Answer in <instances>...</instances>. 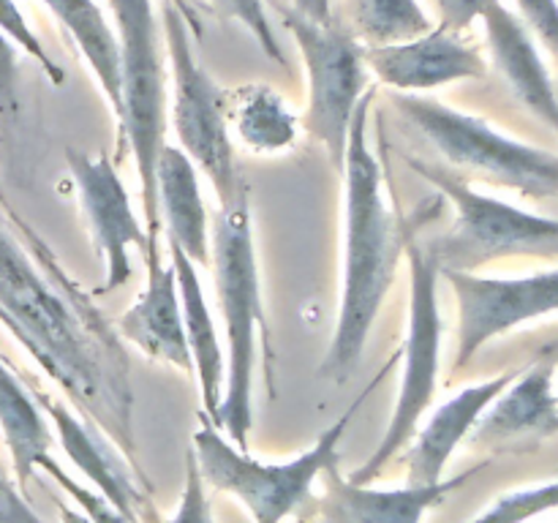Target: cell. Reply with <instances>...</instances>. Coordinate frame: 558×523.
I'll list each match as a JSON object with an SVG mask.
<instances>
[{"label": "cell", "instance_id": "cell-1", "mask_svg": "<svg viewBox=\"0 0 558 523\" xmlns=\"http://www.w3.org/2000/svg\"><path fill=\"white\" fill-rule=\"evenodd\" d=\"M5 212L9 221L0 218V325L147 483L136 450L131 363L118 327L44 240L14 210L5 207Z\"/></svg>", "mask_w": 558, "mask_h": 523}, {"label": "cell", "instance_id": "cell-2", "mask_svg": "<svg viewBox=\"0 0 558 523\" xmlns=\"http://www.w3.org/2000/svg\"><path fill=\"white\" fill-rule=\"evenodd\" d=\"M374 96L376 90L368 87L354 112L341 169L347 180V256L336 330L319 365V376L332 381H347L363 357L412 238L407 223L387 205L385 172L379 156L368 145V109Z\"/></svg>", "mask_w": 558, "mask_h": 523}, {"label": "cell", "instance_id": "cell-3", "mask_svg": "<svg viewBox=\"0 0 558 523\" xmlns=\"http://www.w3.org/2000/svg\"><path fill=\"white\" fill-rule=\"evenodd\" d=\"M210 262L216 272L223 336H227V381H223L221 406L213 419L229 441H234L240 450H248L251 425H254L256 332L265 327V314H262V278L245 188L218 210L210 234Z\"/></svg>", "mask_w": 558, "mask_h": 523}, {"label": "cell", "instance_id": "cell-4", "mask_svg": "<svg viewBox=\"0 0 558 523\" xmlns=\"http://www.w3.org/2000/svg\"><path fill=\"white\" fill-rule=\"evenodd\" d=\"M398 357H401V354H396V357L371 379L365 392H360L357 401L343 412V417H338L336 423L316 439V445L311 447V450L292 458V461L265 463L259 461V458H251L248 452L240 450L234 441H229L221 430L213 428L210 423H205L194 436H191L189 447V450L194 452V461L196 466H199L205 485H213V488L221 490V494L234 496V499L248 510L254 523H283L289 515H294V512L308 501L316 477H319V474H327L336 466L338 447H341V439L347 436L349 423H352L354 414L360 412V406H363L365 398L371 396V390L385 379L387 370L396 368Z\"/></svg>", "mask_w": 558, "mask_h": 523}, {"label": "cell", "instance_id": "cell-5", "mask_svg": "<svg viewBox=\"0 0 558 523\" xmlns=\"http://www.w3.org/2000/svg\"><path fill=\"white\" fill-rule=\"evenodd\" d=\"M412 169L456 207L447 232L423 243L439 272H477L480 267L512 256L558 259V218L534 216L521 207L485 196L466 178L441 163L412 158Z\"/></svg>", "mask_w": 558, "mask_h": 523}, {"label": "cell", "instance_id": "cell-6", "mask_svg": "<svg viewBox=\"0 0 558 523\" xmlns=\"http://www.w3.org/2000/svg\"><path fill=\"white\" fill-rule=\"evenodd\" d=\"M120 52L118 114L120 150L129 147L140 174L147 232L161 234L156 199V163L167 147V71L161 58V22L153 0H109Z\"/></svg>", "mask_w": 558, "mask_h": 523}, {"label": "cell", "instance_id": "cell-7", "mask_svg": "<svg viewBox=\"0 0 558 523\" xmlns=\"http://www.w3.org/2000/svg\"><path fill=\"white\" fill-rule=\"evenodd\" d=\"M392 107L414 125L452 172H469L529 199L558 196V156L505 136L474 114L420 93H396Z\"/></svg>", "mask_w": 558, "mask_h": 523}, {"label": "cell", "instance_id": "cell-8", "mask_svg": "<svg viewBox=\"0 0 558 523\" xmlns=\"http://www.w3.org/2000/svg\"><path fill=\"white\" fill-rule=\"evenodd\" d=\"M161 33L172 63V125L180 150L207 174L218 205L245 188L234 161L232 129L227 118V90L207 74L191 49V27L172 0H161Z\"/></svg>", "mask_w": 558, "mask_h": 523}, {"label": "cell", "instance_id": "cell-9", "mask_svg": "<svg viewBox=\"0 0 558 523\" xmlns=\"http://www.w3.org/2000/svg\"><path fill=\"white\" fill-rule=\"evenodd\" d=\"M409 332L407 343L401 349V385H398L396 406L387 423L385 436L371 452L363 466L354 469L349 479L357 485H371L385 474V469L396 461L398 452L409 447V441L417 434V425L428 406L434 403L436 381H439V360H441V311H439V267L425 254L423 243L417 238H409Z\"/></svg>", "mask_w": 558, "mask_h": 523}, {"label": "cell", "instance_id": "cell-10", "mask_svg": "<svg viewBox=\"0 0 558 523\" xmlns=\"http://www.w3.org/2000/svg\"><path fill=\"white\" fill-rule=\"evenodd\" d=\"M281 25L292 33L308 74L305 129L341 172L352 118L368 90L363 44L338 20L316 22L289 5H278Z\"/></svg>", "mask_w": 558, "mask_h": 523}, {"label": "cell", "instance_id": "cell-11", "mask_svg": "<svg viewBox=\"0 0 558 523\" xmlns=\"http://www.w3.org/2000/svg\"><path fill=\"white\" fill-rule=\"evenodd\" d=\"M458 303L456 368H466L494 338L558 311V267L521 278L441 272Z\"/></svg>", "mask_w": 558, "mask_h": 523}, {"label": "cell", "instance_id": "cell-12", "mask_svg": "<svg viewBox=\"0 0 558 523\" xmlns=\"http://www.w3.org/2000/svg\"><path fill=\"white\" fill-rule=\"evenodd\" d=\"M65 161L80 191V205L90 223L93 243L107 265L104 287H98L96 292H114L134 276L131 248H140L145 254L147 232L131 207L129 188L107 156L69 150Z\"/></svg>", "mask_w": 558, "mask_h": 523}, {"label": "cell", "instance_id": "cell-13", "mask_svg": "<svg viewBox=\"0 0 558 523\" xmlns=\"http://www.w3.org/2000/svg\"><path fill=\"white\" fill-rule=\"evenodd\" d=\"M38 406L54 425L60 447L71 458L76 469L93 483V488L107 496L114 507L125 512L134 523H161L158 507L153 501L150 485L142 483L140 474L131 469L123 452L101 428L90 423L85 414L69 406L65 398L52 396L47 390H33Z\"/></svg>", "mask_w": 558, "mask_h": 523}, {"label": "cell", "instance_id": "cell-14", "mask_svg": "<svg viewBox=\"0 0 558 523\" xmlns=\"http://www.w3.org/2000/svg\"><path fill=\"white\" fill-rule=\"evenodd\" d=\"M365 65L396 93H425L461 80L485 76V60L461 33L430 27L409 41L363 47Z\"/></svg>", "mask_w": 558, "mask_h": 523}, {"label": "cell", "instance_id": "cell-15", "mask_svg": "<svg viewBox=\"0 0 558 523\" xmlns=\"http://www.w3.org/2000/svg\"><path fill=\"white\" fill-rule=\"evenodd\" d=\"M142 256L147 265L145 289L114 327L123 341L134 343L147 357L161 360V363L191 374L194 360H191L189 341H185L178 278H174L172 265H163L158 234L147 232V248Z\"/></svg>", "mask_w": 558, "mask_h": 523}, {"label": "cell", "instance_id": "cell-16", "mask_svg": "<svg viewBox=\"0 0 558 523\" xmlns=\"http://www.w3.org/2000/svg\"><path fill=\"white\" fill-rule=\"evenodd\" d=\"M521 368H510L505 374L485 379L480 385L463 387L461 392L441 403L428 423L414 434L412 447L407 458V479L409 485H428L439 483L445 477V469L450 463L452 452L461 447L463 439H469L477 419L483 417L485 409L505 392Z\"/></svg>", "mask_w": 558, "mask_h": 523}, {"label": "cell", "instance_id": "cell-17", "mask_svg": "<svg viewBox=\"0 0 558 523\" xmlns=\"http://www.w3.org/2000/svg\"><path fill=\"white\" fill-rule=\"evenodd\" d=\"M558 430V396L554 363L523 368L472 428L474 447H507L515 441L545 439Z\"/></svg>", "mask_w": 558, "mask_h": 523}, {"label": "cell", "instance_id": "cell-18", "mask_svg": "<svg viewBox=\"0 0 558 523\" xmlns=\"http://www.w3.org/2000/svg\"><path fill=\"white\" fill-rule=\"evenodd\" d=\"M490 58L510 85L512 96L537 114L539 120L558 131V90L548 74V65L539 58L532 31L512 14L501 0H494L483 14Z\"/></svg>", "mask_w": 558, "mask_h": 523}, {"label": "cell", "instance_id": "cell-19", "mask_svg": "<svg viewBox=\"0 0 558 523\" xmlns=\"http://www.w3.org/2000/svg\"><path fill=\"white\" fill-rule=\"evenodd\" d=\"M156 199L169 243L185 251L194 265H210V216L202 199L199 169L180 147L167 145L158 156Z\"/></svg>", "mask_w": 558, "mask_h": 523}, {"label": "cell", "instance_id": "cell-20", "mask_svg": "<svg viewBox=\"0 0 558 523\" xmlns=\"http://www.w3.org/2000/svg\"><path fill=\"white\" fill-rule=\"evenodd\" d=\"M169 265H172L174 278H178L185 341H189L194 370L199 376L202 406H205L207 417H216L223 398V381H227V354H223L221 341H218L216 321H213L210 308H207L205 289H202L199 272H196L191 256L174 243H169Z\"/></svg>", "mask_w": 558, "mask_h": 523}, {"label": "cell", "instance_id": "cell-21", "mask_svg": "<svg viewBox=\"0 0 558 523\" xmlns=\"http://www.w3.org/2000/svg\"><path fill=\"white\" fill-rule=\"evenodd\" d=\"M483 466H474L456 477L428 485H403V488L379 490L371 485H357L352 479H336L332 490L341 501L343 512L354 523H423L425 512L436 510L447 501V496L469 483Z\"/></svg>", "mask_w": 558, "mask_h": 523}, {"label": "cell", "instance_id": "cell-22", "mask_svg": "<svg viewBox=\"0 0 558 523\" xmlns=\"http://www.w3.org/2000/svg\"><path fill=\"white\" fill-rule=\"evenodd\" d=\"M0 434L11 455L16 485L27 490L33 474L49 458L52 430L33 390L22 385L20 376L3 360H0Z\"/></svg>", "mask_w": 558, "mask_h": 523}, {"label": "cell", "instance_id": "cell-23", "mask_svg": "<svg viewBox=\"0 0 558 523\" xmlns=\"http://www.w3.org/2000/svg\"><path fill=\"white\" fill-rule=\"evenodd\" d=\"M227 118L240 142L262 156L289 150L300 131V118L287 107L281 93L262 82L227 90Z\"/></svg>", "mask_w": 558, "mask_h": 523}, {"label": "cell", "instance_id": "cell-24", "mask_svg": "<svg viewBox=\"0 0 558 523\" xmlns=\"http://www.w3.org/2000/svg\"><path fill=\"white\" fill-rule=\"evenodd\" d=\"M54 20L65 27L74 44L80 47L82 58L87 60L96 74L104 96H107L112 112L120 101V52L118 33L104 16L96 0H44Z\"/></svg>", "mask_w": 558, "mask_h": 523}, {"label": "cell", "instance_id": "cell-25", "mask_svg": "<svg viewBox=\"0 0 558 523\" xmlns=\"http://www.w3.org/2000/svg\"><path fill=\"white\" fill-rule=\"evenodd\" d=\"M338 22L365 49L409 41L434 27L420 0H347Z\"/></svg>", "mask_w": 558, "mask_h": 523}, {"label": "cell", "instance_id": "cell-26", "mask_svg": "<svg viewBox=\"0 0 558 523\" xmlns=\"http://www.w3.org/2000/svg\"><path fill=\"white\" fill-rule=\"evenodd\" d=\"M554 510H558V479L499 496L488 510L469 523H526Z\"/></svg>", "mask_w": 558, "mask_h": 523}, {"label": "cell", "instance_id": "cell-27", "mask_svg": "<svg viewBox=\"0 0 558 523\" xmlns=\"http://www.w3.org/2000/svg\"><path fill=\"white\" fill-rule=\"evenodd\" d=\"M38 472L49 474V477L58 483V488H63L65 496H69L71 501H76L80 512L90 523H134L123 510H120V507H114L107 496H101L98 490H90L87 485L76 483L74 477H69V474L60 469V463L54 461L52 455L41 463V469H38Z\"/></svg>", "mask_w": 558, "mask_h": 523}, {"label": "cell", "instance_id": "cell-28", "mask_svg": "<svg viewBox=\"0 0 558 523\" xmlns=\"http://www.w3.org/2000/svg\"><path fill=\"white\" fill-rule=\"evenodd\" d=\"M213 5L229 20H238L256 38V44H259L267 58L287 65V54L278 44L270 16H267V0H213Z\"/></svg>", "mask_w": 558, "mask_h": 523}, {"label": "cell", "instance_id": "cell-29", "mask_svg": "<svg viewBox=\"0 0 558 523\" xmlns=\"http://www.w3.org/2000/svg\"><path fill=\"white\" fill-rule=\"evenodd\" d=\"M0 33H3L11 44H16L22 52H27L33 60H38V65L44 69V74H47L54 85H60V82H63V69H60V65H54V60L49 58V52L44 49L41 38H38L36 33H33V27L27 25L25 14L20 11L16 0H0Z\"/></svg>", "mask_w": 558, "mask_h": 523}, {"label": "cell", "instance_id": "cell-30", "mask_svg": "<svg viewBox=\"0 0 558 523\" xmlns=\"http://www.w3.org/2000/svg\"><path fill=\"white\" fill-rule=\"evenodd\" d=\"M161 523H216L213 504L207 499V485L202 479L199 466L194 461V452H185V483L180 494V504L172 518H163Z\"/></svg>", "mask_w": 558, "mask_h": 523}, {"label": "cell", "instance_id": "cell-31", "mask_svg": "<svg viewBox=\"0 0 558 523\" xmlns=\"http://www.w3.org/2000/svg\"><path fill=\"white\" fill-rule=\"evenodd\" d=\"M521 20L558 58V0H515Z\"/></svg>", "mask_w": 558, "mask_h": 523}, {"label": "cell", "instance_id": "cell-32", "mask_svg": "<svg viewBox=\"0 0 558 523\" xmlns=\"http://www.w3.org/2000/svg\"><path fill=\"white\" fill-rule=\"evenodd\" d=\"M0 523H47L33 510L25 490L16 485V479H11L3 463H0Z\"/></svg>", "mask_w": 558, "mask_h": 523}, {"label": "cell", "instance_id": "cell-33", "mask_svg": "<svg viewBox=\"0 0 558 523\" xmlns=\"http://www.w3.org/2000/svg\"><path fill=\"white\" fill-rule=\"evenodd\" d=\"M494 0H436V11H439V25L452 33H463L472 27L474 22L483 20L488 5Z\"/></svg>", "mask_w": 558, "mask_h": 523}, {"label": "cell", "instance_id": "cell-34", "mask_svg": "<svg viewBox=\"0 0 558 523\" xmlns=\"http://www.w3.org/2000/svg\"><path fill=\"white\" fill-rule=\"evenodd\" d=\"M292 9L316 22L336 20L332 16V0H292Z\"/></svg>", "mask_w": 558, "mask_h": 523}, {"label": "cell", "instance_id": "cell-35", "mask_svg": "<svg viewBox=\"0 0 558 523\" xmlns=\"http://www.w3.org/2000/svg\"><path fill=\"white\" fill-rule=\"evenodd\" d=\"M58 512H60V523H90L80 510H74V507L69 504H58Z\"/></svg>", "mask_w": 558, "mask_h": 523}, {"label": "cell", "instance_id": "cell-36", "mask_svg": "<svg viewBox=\"0 0 558 523\" xmlns=\"http://www.w3.org/2000/svg\"><path fill=\"white\" fill-rule=\"evenodd\" d=\"M172 3L178 5L180 11H183V14H185V20L191 22V27H196V14H194V9H191V5H189V0H172Z\"/></svg>", "mask_w": 558, "mask_h": 523}]
</instances>
